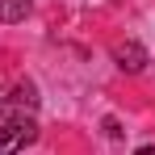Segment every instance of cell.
Segmentation results:
<instances>
[{"mask_svg":"<svg viewBox=\"0 0 155 155\" xmlns=\"http://www.w3.org/2000/svg\"><path fill=\"white\" fill-rule=\"evenodd\" d=\"M34 109H38V88H34L29 80H17V84H8V88L0 92V117H4V122L29 117Z\"/></svg>","mask_w":155,"mask_h":155,"instance_id":"obj_1","label":"cell"},{"mask_svg":"<svg viewBox=\"0 0 155 155\" xmlns=\"http://www.w3.org/2000/svg\"><path fill=\"white\" fill-rule=\"evenodd\" d=\"M38 138V126L34 117H17V122H4L0 126V155H21Z\"/></svg>","mask_w":155,"mask_h":155,"instance_id":"obj_2","label":"cell"},{"mask_svg":"<svg viewBox=\"0 0 155 155\" xmlns=\"http://www.w3.org/2000/svg\"><path fill=\"white\" fill-rule=\"evenodd\" d=\"M113 59H117L122 71H143V67H147V51H143L138 42H117V46H113Z\"/></svg>","mask_w":155,"mask_h":155,"instance_id":"obj_3","label":"cell"},{"mask_svg":"<svg viewBox=\"0 0 155 155\" xmlns=\"http://www.w3.org/2000/svg\"><path fill=\"white\" fill-rule=\"evenodd\" d=\"M29 4H34V0H0V21H8V25L21 21L29 13Z\"/></svg>","mask_w":155,"mask_h":155,"instance_id":"obj_4","label":"cell"},{"mask_svg":"<svg viewBox=\"0 0 155 155\" xmlns=\"http://www.w3.org/2000/svg\"><path fill=\"white\" fill-rule=\"evenodd\" d=\"M134 155H155V147H138V151H134Z\"/></svg>","mask_w":155,"mask_h":155,"instance_id":"obj_5","label":"cell"}]
</instances>
